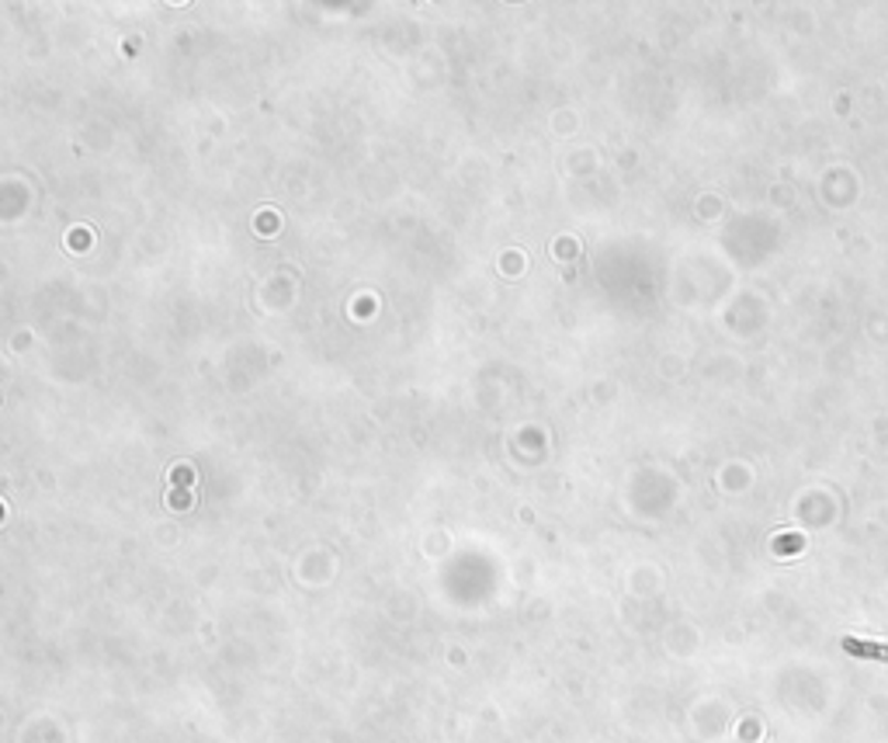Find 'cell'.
Instances as JSON below:
<instances>
[{
    "mask_svg": "<svg viewBox=\"0 0 888 743\" xmlns=\"http://www.w3.org/2000/svg\"><path fill=\"white\" fill-rule=\"evenodd\" d=\"M843 646H847L851 653H857V657H875V661H888V650H881V646H872V643L843 640Z\"/></svg>",
    "mask_w": 888,
    "mask_h": 743,
    "instance_id": "cell-1",
    "label": "cell"
}]
</instances>
